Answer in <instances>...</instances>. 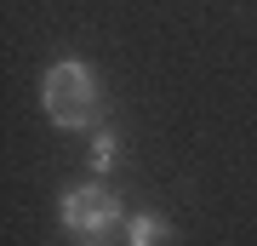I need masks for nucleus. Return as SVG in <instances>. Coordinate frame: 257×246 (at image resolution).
Returning a JSON list of instances; mask_svg holds the SVG:
<instances>
[{"label": "nucleus", "instance_id": "obj_1", "mask_svg": "<svg viewBox=\"0 0 257 246\" xmlns=\"http://www.w3.org/2000/svg\"><path fill=\"white\" fill-rule=\"evenodd\" d=\"M57 218H63V229H69L74 246H109L120 229H126V201H120V195H114L103 178H92V183H74V189H63Z\"/></svg>", "mask_w": 257, "mask_h": 246}, {"label": "nucleus", "instance_id": "obj_2", "mask_svg": "<svg viewBox=\"0 0 257 246\" xmlns=\"http://www.w3.org/2000/svg\"><path fill=\"white\" fill-rule=\"evenodd\" d=\"M40 103H46V115L63 132H86V126H97L103 86H97V74L86 69L80 57H57L46 69V80H40Z\"/></svg>", "mask_w": 257, "mask_h": 246}, {"label": "nucleus", "instance_id": "obj_4", "mask_svg": "<svg viewBox=\"0 0 257 246\" xmlns=\"http://www.w3.org/2000/svg\"><path fill=\"white\" fill-rule=\"evenodd\" d=\"M86 160H92V178L114 172V160H120V137H114L109 126H97V132H92V155H86Z\"/></svg>", "mask_w": 257, "mask_h": 246}, {"label": "nucleus", "instance_id": "obj_3", "mask_svg": "<svg viewBox=\"0 0 257 246\" xmlns=\"http://www.w3.org/2000/svg\"><path fill=\"white\" fill-rule=\"evenodd\" d=\"M126 246H172V223L160 212H138L126 218Z\"/></svg>", "mask_w": 257, "mask_h": 246}]
</instances>
